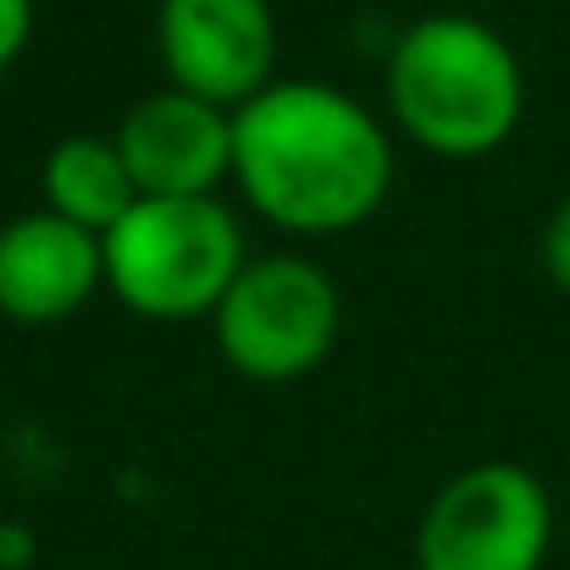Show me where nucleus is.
Listing matches in <instances>:
<instances>
[{
  "mask_svg": "<svg viewBox=\"0 0 570 570\" xmlns=\"http://www.w3.org/2000/svg\"><path fill=\"white\" fill-rule=\"evenodd\" d=\"M233 184L272 227L333 238L382 210L393 139L338 83L277 78L233 111Z\"/></svg>",
  "mask_w": 570,
  "mask_h": 570,
  "instance_id": "nucleus-1",
  "label": "nucleus"
},
{
  "mask_svg": "<svg viewBox=\"0 0 570 570\" xmlns=\"http://www.w3.org/2000/svg\"><path fill=\"white\" fill-rule=\"evenodd\" d=\"M382 95L393 128L438 161H482L504 150L527 117L515 45L471 11L415 17L387 50Z\"/></svg>",
  "mask_w": 570,
  "mask_h": 570,
  "instance_id": "nucleus-2",
  "label": "nucleus"
},
{
  "mask_svg": "<svg viewBox=\"0 0 570 570\" xmlns=\"http://www.w3.org/2000/svg\"><path fill=\"white\" fill-rule=\"evenodd\" d=\"M106 288L145 322H210L233 277L244 272V227L210 199H134V210L100 238Z\"/></svg>",
  "mask_w": 570,
  "mask_h": 570,
  "instance_id": "nucleus-3",
  "label": "nucleus"
},
{
  "mask_svg": "<svg viewBox=\"0 0 570 570\" xmlns=\"http://www.w3.org/2000/svg\"><path fill=\"white\" fill-rule=\"evenodd\" d=\"M338 327L344 299L333 277L305 255H249L210 311L222 361L249 382L311 377L333 355Z\"/></svg>",
  "mask_w": 570,
  "mask_h": 570,
  "instance_id": "nucleus-4",
  "label": "nucleus"
},
{
  "mask_svg": "<svg viewBox=\"0 0 570 570\" xmlns=\"http://www.w3.org/2000/svg\"><path fill=\"white\" fill-rule=\"evenodd\" d=\"M554 499L515 460H482L449 476L415 532L421 570H543Z\"/></svg>",
  "mask_w": 570,
  "mask_h": 570,
  "instance_id": "nucleus-5",
  "label": "nucleus"
},
{
  "mask_svg": "<svg viewBox=\"0 0 570 570\" xmlns=\"http://www.w3.org/2000/svg\"><path fill=\"white\" fill-rule=\"evenodd\" d=\"M156 50L173 89L238 111L266 83H277L272 0H161Z\"/></svg>",
  "mask_w": 570,
  "mask_h": 570,
  "instance_id": "nucleus-6",
  "label": "nucleus"
},
{
  "mask_svg": "<svg viewBox=\"0 0 570 570\" xmlns=\"http://www.w3.org/2000/svg\"><path fill=\"white\" fill-rule=\"evenodd\" d=\"M111 139L139 199H210L233 178V111L173 83L128 106Z\"/></svg>",
  "mask_w": 570,
  "mask_h": 570,
  "instance_id": "nucleus-7",
  "label": "nucleus"
},
{
  "mask_svg": "<svg viewBox=\"0 0 570 570\" xmlns=\"http://www.w3.org/2000/svg\"><path fill=\"white\" fill-rule=\"evenodd\" d=\"M106 288L100 238L50 216L45 205L0 227V316L17 327H56Z\"/></svg>",
  "mask_w": 570,
  "mask_h": 570,
  "instance_id": "nucleus-8",
  "label": "nucleus"
},
{
  "mask_svg": "<svg viewBox=\"0 0 570 570\" xmlns=\"http://www.w3.org/2000/svg\"><path fill=\"white\" fill-rule=\"evenodd\" d=\"M39 199L50 216L106 238L134 210L139 189L111 134H67L39 167Z\"/></svg>",
  "mask_w": 570,
  "mask_h": 570,
  "instance_id": "nucleus-9",
  "label": "nucleus"
},
{
  "mask_svg": "<svg viewBox=\"0 0 570 570\" xmlns=\"http://www.w3.org/2000/svg\"><path fill=\"white\" fill-rule=\"evenodd\" d=\"M543 272L560 294H570V194L554 205V216L543 227Z\"/></svg>",
  "mask_w": 570,
  "mask_h": 570,
  "instance_id": "nucleus-10",
  "label": "nucleus"
},
{
  "mask_svg": "<svg viewBox=\"0 0 570 570\" xmlns=\"http://www.w3.org/2000/svg\"><path fill=\"white\" fill-rule=\"evenodd\" d=\"M28 39H33V0H0V72L17 67Z\"/></svg>",
  "mask_w": 570,
  "mask_h": 570,
  "instance_id": "nucleus-11",
  "label": "nucleus"
},
{
  "mask_svg": "<svg viewBox=\"0 0 570 570\" xmlns=\"http://www.w3.org/2000/svg\"><path fill=\"white\" fill-rule=\"evenodd\" d=\"M33 560V538L22 527H0V570H22Z\"/></svg>",
  "mask_w": 570,
  "mask_h": 570,
  "instance_id": "nucleus-12",
  "label": "nucleus"
}]
</instances>
